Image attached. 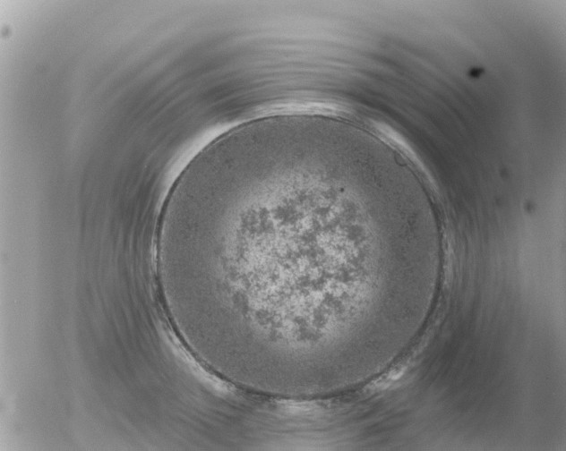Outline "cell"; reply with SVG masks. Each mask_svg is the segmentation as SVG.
<instances>
[{"instance_id":"cell-1","label":"cell","mask_w":566,"mask_h":451,"mask_svg":"<svg viewBox=\"0 0 566 451\" xmlns=\"http://www.w3.org/2000/svg\"><path fill=\"white\" fill-rule=\"evenodd\" d=\"M376 152L344 123H264L210 145L193 174L190 228L239 327L335 325L356 313L364 262L399 232Z\"/></svg>"}]
</instances>
